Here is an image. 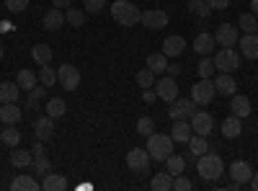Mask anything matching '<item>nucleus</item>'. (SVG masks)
I'll return each instance as SVG.
<instances>
[{"instance_id":"obj_57","label":"nucleus","mask_w":258,"mask_h":191,"mask_svg":"<svg viewBox=\"0 0 258 191\" xmlns=\"http://www.w3.org/2000/svg\"><path fill=\"white\" fill-rule=\"evenodd\" d=\"M0 142H3V132H0Z\"/></svg>"},{"instance_id":"obj_46","label":"nucleus","mask_w":258,"mask_h":191,"mask_svg":"<svg viewBox=\"0 0 258 191\" xmlns=\"http://www.w3.org/2000/svg\"><path fill=\"white\" fill-rule=\"evenodd\" d=\"M83 8L88 13H101L106 8V0H83Z\"/></svg>"},{"instance_id":"obj_5","label":"nucleus","mask_w":258,"mask_h":191,"mask_svg":"<svg viewBox=\"0 0 258 191\" xmlns=\"http://www.w3.org/2000/svg\"><path fill=\"white\" fill-rule=\"evenodd\" d=\"M126 168L137 176H145L150 171V153L142 150V147H132V150L126 153Z\"/></svg>"},{"instance_id":"obj_28","label":"nucleus","mask_w":258,"mask_h":191,"mask_svg":"<svg viewBox=\"0 0 258 191\" xmlns=\"http://www.w3.org/2000/svg\"><path fill=\"white\" fill-rule=\"evenodd\" d=\"M11 165H16V168H29V165H34V153L31 150H16L11 153Z\"/></svg>"},{"instance_id":"obj_51","label":"nucleus","mask_w":258,"mask_h":191,"mask_svg":"<svg viewBox=\"0 0 258 191\" xmlns=\"http://www.w3.org/2000/svg\"><path fill=\"white\" fill-rule=\"evenodd\" d=\"M52 6L59 8V11H64V8H70V6H73V0H52Z\"/></svg>"},{"instance_id":"obj_16","label":"nucleus","mask_w":258,"mask_h":191,"mask_svg":"<svg viewBox=\"0 0 258 191\" xmlns=\"http://www.w3.org/2000/svg\"><path fill=\"white\" fill-rule=\"evenodd\" d=\"M230 111L235 114V116H240V119H245L253 109H250V98L248 96H240V93H232L230 96Z\"/></svg>"},{"instance_id":"obj_49","label":"nucleus","mask_w":258,"mask_h":191,"mask_svg":"<svg viewBox=\"0 0 258 191\" xmlns=\"http://www.w3.org/2000/svg\"><path fill=\"white\" fill-rule=\"evenodd\" d=\"M31 153H34V158L44 155V142H41V140H36V142H34V147H31Z\"/></svg>"},{"instance_id":"obj_47","label":"nucleus","mask_w":258,"mask_h":191,"mask_svg":"<svg viewBox=\"0 0 258 191\" xmlns=\"http://www.w3.org/2000/svg\"><path fill=\"white\" fill-rule=\"evenodd\" d=\"M173 191H191V181L183 178V176H176L173 178Z\"/></svg>"},{"instance_id":"obj_10","label":"nucleus","mask_w":258,"mask_h":191,"mask_svg":"<svg viewBox=\"0 0 258 191\" xmlns=\"http://www.w3.org/2000/svg\"><path fill=\"white\" fill-rule=\"evenodd\" d=\"M240 39V29H235L232 24H220L217 31H214V41L220 47H235Z\"/></svg>"},{"instance_id":"obj_41","label":"nucleus","mask_w":258,"mask_h":191,"mask_svg":"<svg viewBox=\"0 0 258 191\" xmlns=\"http://www.w3.org/2000/svg\"><path fill=\"white\" fill-rule=\"evenodd\" d=\"M137 132L145 135V137H147V135H153V132H155V121H153V116H140V119H137Z\"/></svg>"},{"instance_id":"obj_7","label":"nucleus","mask_w":258,"mask_h":191,"mask_svg":"<svg viewBox=\"0 0 258 191\" xmlns=\"http://www.w3.org/2000/svg\"><path fill=\"white\" fill-rule=\"evenodd\" d=\"M57 83L64 88V91H78V86H80V70L75 68V65H59L57 68Z\"/></svg>"},{"instance_id":"obj_4","label":"nucleus","mask_w":258,"mask_h":191,"mask_svg":"<svg viewBox=\"0 0 258 191\" xmlns=\"http://www.w3.org/2000/svg\"><path fill=\"white\" fill-rule=\"evenodd\" d=\"M212 62H214V68H217L220 73H235L240 68V54L235 52L232 47H222L220 52H214Z\"/></svg>"},{"instance_id":"obj_15","label":"nucleus","mask_w":258,"mask_h":191,"mask_svg":"<svg viewBox=\"0 0 258 191\" xmlns=\"http://www.w3.org/2000/svg\"><path fill=\"white\" fill-rule=\"evenodd\" d=\"M34 135H36V140H49L52 135H54V119L47 114V116H39L36 121H34Z\"/></svg>"},{"instance_id":"obj_27","label":"nucleus","mask_w":258,"mask_h":191,"mask_svg":"<svg viewBox=\"0 0 258 191\" xmlns=\"http://www.w3.org/2000/svg\"><path fill=\"white\" fill-rule=\"evenodd\" d=\"M150 188L153 191H170L173 188V176H170L168 171L165 173H155L153 178H150Z\"/></svg>"},{"instance_id":"obj_9","label":"nucleus","mask_w":258,"mask_h":191,"mask_svg":"<svg viewBox=\"0 0 258 191\" xmlns=\"http://www.w3.org/2000/svg\"><path fill=\"white\" fill-rule=\"evenodd\" d=\"M140 24H142L145 29H150V31H160V29L168 26V13L160 11V8H150V11L142 13V21H140Z\"/></svg>"},{"instance_id":"obj_32","label":"nucleus","mask_w":258,"mask_h":191,"mask_svg":"<svg viewBox=\"0 0 258 191\" xmlns=\"http://www.w3.org/2000/svg\"><path fill=\"white\" fill-rule=\"evenodd\" d=\"M36 78H39V83H41V86L52 88L54 83H57V70H54L52 65H39V73H36Z\"/></svg>"},{"instance_id":"obj_50","label":"nucleus","mask_w":258,"mask_h":191,"mask_svg":"<svg viewBox=\"0 0 258 191\" xmlns=\"http://www.w3.org/2000/svg\"><path fill=\"white\" fill-rule=\"evenodd\" d=\"M142 98H145V101H147V103H153V101H155V98H158V93H155V91H153V88H145V91H142Z\"/></svg>"},{"instance_id":"obj_42","label":"nucleus","mask_w":258,"mask_h":191,"mask_svg":"<svg viewBox=\"0 0 258 191\" xmlns=\"http://www.w3.org/2000/svg\"><path fill=\"white\" fill-rule=\"evenodd\" d=\"M188 8H191V13H197L199 18H207L212 13V8L204 3V0H188Z\"/></svg>"},{"instance_id":"obj_21","label":"nucleus","mask_w":258,"mask_h":191,"mask_svg":"<svg viewBox=\"0 0 258 191\" xmlns=\"http://www.w3.org/2000/svg\"><path fill=\"white\" fill-rule=\"evenodd\" d=\"M222 135L227 137V140H235V137H240L243 135V121H240V116H227V119H222Z\"/></svg>"},{"instance_id":"obj_30","label":"nucleus","mask_w":258,"mask_h":191,"mask_svg":"<svg viewBox=\"0 0 258 191\" xmlns=\"http://www.w3.org/2000/svg\"><path fill=\"white\" fill-rule=\"evenodd\" d=\"M147 68L153 70L155 75L158 73H165L168 70V57L163 52H153V54H147Z\"/></svg>"},{"instance_id":"obj_23","label":"nucleus","mask_w":258,"mask_h":191,"mask_svg":"<svg viewBox=\"0 0 258 191\" xmlns=\"http://www.w3.org/2000/svg\"><path fill=\"white\" fill-rule=\"evenodd\" d=\"M191 124L186 121V119H178V121H173V126H170V137H173V142H188V137H191Z\"/></svg>"},{"instance_id":"obj_54","label":"nucleus","mask_w":258,"mask_h":191,"mask_svg":"<svg viewBox=\"0 0 258 191\" xmlns=\"http://www.w3.org/2000/svg\"><path fill=\"white\" fill-rule=\"evenodd\" d=\"M248 183H250V186H253V191H258V173H253V176H250V181H248Z\"/></svg>"},{"instance_id":"obj_29","label":"nucleus","mask_w":258,"mask_h":191,"mask_svg":"<svg viewBox=\"0 0 258 191\" xmlns=\"http://www.w3.org/2000/svg\"><path fill=\"white\" fill-rule=\"evenodd\" d=\"M31 57L36 65H52V47L49 44H36L31 49Z\"/></svg>"},{"instance_id":"obj_33","label":"nucleus","mask_w":258,"mask_h":191,"mask_svg":"<svg viewBox=\"0 0 258 191\" xmlns=\"http://www.w3.org/2000/svg\"><path fill=\"white\" fill-rule=\"evenodd\" d=\"M64 24H70V26H75V29H80L83 24H85V11H80V8H68L64 11Z\"/></svg>"},{"instance_id":"obj_56","label":"nucleus","mask_w":258,"mask_h":191,"mask_svg":"<svg viewBox=\"0 0 258 191\" xmlns=\"http://www.w3.org/2000/svg\"><path fill=\"white\" fill-rule=\"evenodd\" d=\"M0 59H3V44H0Z\"/></svg>"},{"instance_id":"obj_17","label":"nucleus","mask_w":258,"mask_h":191,"mask_svg":"<svg viewBox=\"0 0 258 191\" xmlns=\"http://www.w3.org/2000/svg\"><path fill=\"white\" fill-rule=\"evenodd\" d=\"M214 47H217V41H214V36H212V34H207V31L197 34V39H194V52L202 54V57L212 54V49H214Z\"/></svg>"},{"instance_id":"obj_36","label":"nucleus","mask_w":258,"mask_h":191,"mask_svg":"<svg viewBox=\"0 0 258 191\" xmlns=\"http://www.w3.org/2000/svg\"><path fill=\"white\" fill-rule=\"evenodd\" d=\"M0 132H3V142H6L8 147H18L21 132L16 130V124H6V130H0Z\"/></svg>"},{"instance_id":"obj_14","label":"nucleus","mask_w":258,"mask_h":191,"mask_svg":"<svg viewBox=\"0 0 258 191\" xmlns=\"http://www.w3.org/2000/svg\"><path fill=\"white\" fill-rule=\"evenodd\" d=\"M230 176H232V181L238 183V186H243V183H248V181H250L253 168H250L245 160H235V163L230 165Z\"/></svg>"},{"instance_id":"obj_37","label":"nucleus","mask_w":258,"mask_h":191,"mask_svg":"<svg viewBox=\"0 0 258 191\" xmlns=\"http://www.w3.org/2000/svg\"><path fill=\"white\" fill-rule=\"evenodd\" d=\"M47 96V86H36L34 91H29V98H26V109L29 111H34L36 106H39V101Z\"/></svg>"},{"instance_id":"obj_38","label":"nucleus","mask_w":258,"mask_h":191,"mask_svg":"<svg viewBox=\"0 0 258 191\" xmlns=\"http://www.w3.org/2000/svg\"><path fill=\"white\" fill-rule=\"evenodd\" d=\"M255 26H258V18H255L253 13H243L240 21H238V29H240L243 34H253Z\"/></svg>"},{"instance_id":"obj_40","label":"nucleus","mask_w":258,"mask_h":191,"mask_svg":"<svg viewBox=\"0 0 258 191\" xmlns=\"http://www.w3.org/2000/svg\"><path fill=\"white\" fill-rule=\"evenodd\" d=\"M137 86H140V88H153V86H155V73L150 70V68L140 70V73H137Z\"/></svg>"},{"instance_id":"obj_39","label":"nucleus","mask_w":258,"mask_h":191,"mask_svg":"<svg viewBox=\"0 0 258 191\" xmlns=\"http://www.w3.org/2000/svg\"><path fill=\"white\" fill-rule=\"evenodd\" d=\"M64 111H68V109H64V101H62V98H49V101H47V114H49L52 119L64 116Z\"/></svg>"},{"instance_id":"obj_20","label":"nucleus","mask_w":258,"mask_h":191,"mask_svg":"<svg viewBox=\"0 0 258 191\" xmlns=\"http://www.w3.org/2000/svg\"><path fill=\"white\" fill-rule=\"evenodd\" d=\"M24 116V109H18L16 103H0V121L3 124H18Z\"/></svg>"},{"instance_id":"obj_8","label":"nucleus","mask_w":258,"mask_h":191,"mask_svg":"<svg viewBox=\"0 0 258 191\" xmlns=\"http://www.w3.org/2000/svg\"><path fill=\"white\" fill-rule=\"evenodd\" d=\"M153 88H155L158 98H160V101H165V103H173V101L178 98V83H176V78H173V75L155 80V86H153Z\"/></svg>"},{"instance_id":"obj_26","label":"nucleus","mask_w":258,"mask_h":191,"mask_svg":"<svg viewBox=\"0 0 258 191\" xmlns=\"http://www.w3.org/2000/svg\"><path fill=\"white\" fill-rule=\"evenodd\" d=\"M36 73H31V70H18V75H16V83H18V88L21 91H34L36 88Z\"/></svg>"},{"instance_id":"obj_11","label":"nucleus","mask_w":258,"mask_h":191,"mask_svg":"<svg viewBox=\"0 0 258 191\" xmlns=\"http://www.w3.org/2000/svg\"><path fill=\"white\" fill-rule=\"evenodd\" d=\"M212 126H214L212 114H207V111H194V114H191V130L197 132V135L209 137V135H212Z\"/></svg>"},{"instance_id":"obj_31","label":"nucleus","mask_w":258,"mask_h":191,"mask_svg":"<svg viewBox=\"0 0 258 191\" xmlns=\"http://www.w3.org/2000/svg\"><path fill=\"white\" fill-rule=\"evenodd\" d=\"M11 188H13V191H39V188H41V183L24 173V176H18V178L11 183Z\"/></svg>"},{"instance_id":"obj_43","label":"nucleus","mask_w":258,"mask_h":191,"mask_svg":"<svg viewBox=\"0 0 258 191\" xmlns=\"http://www.w3.org/2000/svg\"><path fill=\"white\" fill-rule=\"evenodd\" d=\"M217 70L214 68V62H212V57L207 54V57H202V62H199V68H197V73L202 75V78H212V73Z\"/></svg>"},{"instance_id":"obj_55","label":"nucleus","mask_w":258,"mask_h":191,"mask_svg":"<svg viewBox=\"0 0 258 191\" xmlns=\"http://www.w3.org/2000/svg\"><path fill=\"white\" fill-rule=\"evenodd\" d=\"M250 13L258 18V0H250Z\"/></svg>"},{"instance_id":"obj_45","label":"nucleus","mask_w":258,"mask_h":191,"mask_svg":"<svg viewBox=\"0 0 258 191\" xmlns=\"http://www.w3.org/2000/svg\"><path fill=\"white\" fill-rule=\"evenodd\" d=\"M29 3H31V0H6V8L11 13H21V11L29 8Z\"/></svg>"},{"instance_id":"obj_3","label":"nucleus","mask_w":258,"mask_h":191,"mask_svg":"<svg viewBox=\"0 0 258 191\" xmlns=\"http://www.w3.org/2000/svg\"><path fill=\"white\" fill-rule=\"evenodd\" d=\"M197 171L202 173V178H204V181H217V178L225 173V163H222V158H220V155L204 153V155H199Z\"/></svg>"},{"instance_id":"obj_24","label":"nucleus","mask_w":258,"mask_h":191,"mask_svg":"<svg viewBox=\"0 0 258 191\" xmlns=\"http://www.w3.org/2000/svg\"><path fill=\"white\" fill-rule=\"evenodd\" d=\"M41 188H44V191H64V188H68V178L49 171L44 176V181H41Z\"/></svg>"},{"instance_id":"obj_13","label":"nucleus","mask_w":258,"mask_h":191,"mask_svg":"<svg viewBox=\"0 0 258 191\" xmlns=\"http://www.w3.org/2000/svg\"><path fill=\"white\" fill-rule=\"evenodd\" d=\"M238 47H240L245 59H258V34L255 31L253 34H243L238 39Z\"/></svg>"},{"instance_id":"obj_48","label":"nucleus","mask_w":258,"mask_h":191,"mask_svg":"<svg viewBox=\"0 0 258 191\" xmlns=\"http://www.w3.org/2000/svg\"><path fill=\"white\" fill-rule=\"evenodd\" d=\"M204 3H207L212 11H225V8H230V0H204Z\"/></svg>"},{"instance_id":"obj_34","label":"nucleus","mask_w":258,"mask_h":191,"mask_svg":"<svg viewBox=\"0 0 258 191\" xmlns=\"http://www.w3.org/2000/svg\"><path fill=\"white\" fill-rule=\"evenodd\" d=\"M188 150H191V155H204V153H209V147H207V137H202V135H197V137H188Z\"/></svg>"},{"instance_id":"obj_19","label":"nucleus","mask_w":258,"mask_h":191,"mask_svg":"<svg viewBox=\"0 0 258 191\" xmlns=\"http://www.w3.org/2000/svg\"><path fill=\"white\" fill-rule=\"evenodd\" d=\"M183 49H186V39L183 36H168L163 41V54L165 57H178V54H183Z\"/></svg>"},{"instance_id":"obj_12","label":"nucleus","mask_w":258,"mask_h":191,"mask_svg":"<svg viewBox=\"0 0 258 191\" xmlns=\"http://www.w3.org/2000/svg\"><path fill=\"white\" fill-rule=\"evenodd\" d=\"M191 111H197V103H194L191 98H176L173 103H170V111H168V116L173 119V121H178V119L191 116Z\"/></svg>"},{"instance_id":"obj_6","label":"nucleus","mask_w":258,"mask_h":191,"mask_svg":"<svg viewBox=\"0 0 258 191\" xmlns=\"http://www.w3.org/2000/svg\"><path fill=\"white\" fill-rule=\"evenodd\" d=\"M214 93H217V88H214V83L212 78H202L199 83H194V88H191V101L197 103V106H207Z\"/></svg>"},{"instance_id":"obj_22","label":"nucleus","mask_w":258,"mask_h":191,"mask_svg":"<svg viewBox=\"0 0 258 191\" xmlns=\"http://www.w3.org/2000/svg\"><path fill=\"white\" fill-rule=\"evenodd\" d=\"M62 26H64V11L52 8V11L44 13V29L47 31H59Z\"/></svg>"},{"instance_id":"obj_52","label":"nucleus","mask_w":258,"mask_h":191,"mask_svg":"<svg viewBox=\"0 0 258 191\" xmlns=\"http://www.w3.org/2000/svg\"><path fill=\"white\" fill-rule=\"evenodd\" d=\"M11 29H13L11 21H0V34H6V31H11Z\"/></svg>"},{"instance_id":"obj_18","label":"nucleus","mask_w":258,"mask_h":191,"mask_svg":"<svg viewBox=\"0 0 258 191\" xmlns=\"http://www.w3.org/2000/svg\"><path fill=\"white\" fill-rule=\"evenodd\" d=\"M214 88H217V93H222V96H232L235 91H238V83H235L232 73H220L217 78H214Z\"/></svg>"},{"instance_id":"obj_25","label":"nucleus","mask_w":258,"mask_h":191,"mask_svg":"<svg viewBox=\"0 0 258 191\" xmlns=\"http://www.w3.org/2000/svg\"><path fill=\"white\" fill-rule=\"evenodd\" d=\"M18 93H21L18 83H8V80L0 83V103H16Z\"/></svg>"},{"instance_id":"obj_53","label":"nucleus","mask_w":258,"mask_h":191,"mask_svg":"<svg viewBox=\"0 0 258 191\" xmlns=\"http://www.w3.org/2000/svg\"><path fill=\"white\" fill-rule=\"evenodd\" d=\"M165 73H170V75H173V78H176V75L181 73V68H178V65H168V70H165Z\"/></svg>"},{"instance_id":"obj_44","label":"nucleus","mask_w":258,"mask_h":191,"mask_svg":"<svg viewBox=\"0 0 258 191\" xmlns=\"http://www.w3.org/2000/svg\"><path fill=\"white\" fill-rule=\"evenodd\" d=\"M34 171H36V173H41V176H47V173L52 171V163H49V158H47V155H39V158H34Z\"/></svg>"},{"instance_id":"obj_58","label":"nucleus","mask_w":258,"mask_h":191,"mask_svg":"<svg viewBox=\"0 0 258 191\" xmlns=\"http://www.w3.org/2000/svg\"><path fill=\"white\" fill-rule=\"evenodd\" d=\"M255 34H258V26H255Z\"/></svg>"},{"instance_id":"obj_2","label":"nucleus","mask_w":258,"mask_h":191,"mask_svg":"<svg viewBox=\"0 0 258 191\" xmlns=\"http://www.w3.org/2000/svg\"><path fill=\"white\" fill-rule=\"evenodd\" d=\"M111 18L116 21L119 26L132 29V26H137L142 21V11L135 3H129V0H116V3H111Z\"/></svg>"},{"instance_id":"obj_35","label":"nucleus","mask_w":258,"mask_h":191,"mask_svg":"<svg viewBox=\"0 0 258 191\" xmlns=\"http://www.w3.org/2000/svg\"><path fill=\"white\" fill-rule=\"evenodd\" d=\"M165 165H168V173L176 178V176H181V173H183V168H186V158H183V155H170V158L165 160Z\"/></svg>"},{"instance_id":"obj_1","label":"nucleus","mask_w":258,"mask_h":191,"mask_svg":"<svg viewBox=\"0 0 258 191\" xmlns=\"http://www.w3.org/2000/svg\"><path fill=\"white\" fill-rule=\"evenodd\" d=\"M173 137L170 135H160V132H153L147 135V147L145 150L150 153V158L158 160V163H165L170 155H173Z\"/></svg>"}]
</instances>
